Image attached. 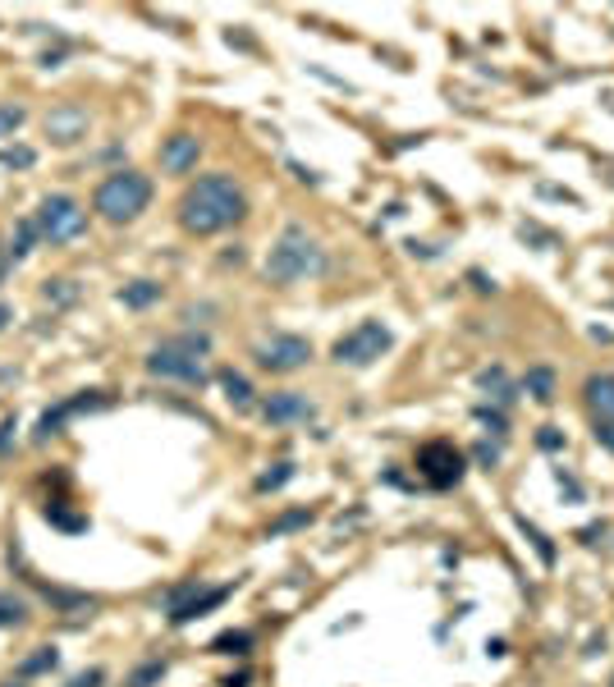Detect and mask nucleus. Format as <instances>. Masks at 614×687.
<instances>
[{
    "label": "nucleus",
    "mask_w": 614,
    "mask_h": 687,
    "mask_svg": "<svg viewBox=\"0 0 614 687\" xmlns=\"http://www.w3.org/2000/svg\"><path fill=\"white\" fill-rule=\"evenodd\" d=\"M248 216L243 188L229 174H202L184 197H179V220L188 234H220Z\"/></svg>",
    "instance_id": "obj_1"
},
{
    "label": "nucleus",
    "mask_w": 614,
    "mask_h": 687,
    "mask_svg": "<svg viewBox=\"0 0 614 687\" xmlns=\"http://www.w3.org/2000/svg\"><path fill=\"white\" fill-rule=\"evenodd\" d=\"M326 270V252L317 248V238L289 225L275 243H270V257H266V280L275 284H293V280H307V275H322Z\"/></svg>",
    "instance_id": "obj_2"
},
{
    "label": "nucleus",
    "mask_w": 614,
    "mask_h": 687,
    "mask_svg": "<svg viewBox=\"0 0 614 687\" xmlns=\"http://www.w3.org/2000/svg\"><path fill=\"white\" fill-rule=\"evenodd\" d=\"M206 354H211V339L206 334H179V339H165L161 349H152L147 372L184 381V386H202L206 381V363H202Z\"/></svg>",
    "instance_id": "obj_3"
},
{
    "label": "nucleus",
    "mask_w": 614,
    "mask_h": 687,
    "mask_svg": "<svg viewBox=\"0 0 614 687\" xmlns=\"http://www.w3.org/2000/svg\"><path fill=\"white\" fill-rule=\"evenodd\" d=\"M92 202H97V211H101L106 220L129 225V220H138V216L147 211V202H152V179L138 174V170H115V174L101 179V188H97Z\"/></svg>",
    "instance_id": "obj_4"
},
{
    "label": "nucleus",
    "mask_w": 614,
    "mask_h": 687,
    "mask_svg": "<svg viewBox=\"0 0 614 687\" xmlns=\"http://www.w3.org/2000/svg\"><path fill=\"white\" fill-rule=\"evenodd\" d=\"M390 344H395V334L381 321H363V325H354L349 334L335 339V363L340 367H372Z\"/></svg>",
    "instance_id": "obj_5"
},
{
    "label": "nucleus",
    "mask_w": 614,
    "mask_h": 687,
    "mask_svg": "<svg viewBox=\"0 0 614 687\" xmlns=\"http://www.w3.org/2000/svg\"><path fill=\"white\" fill-rule=\"evenodd\" d=\"M83 229H88V211H83L74 197L56 193V197H47V202L37 206V234H42V238L69 243V238H79Z\"/></svg>",
    "instance_id": "obj_6"
},
{
    "label": "nucleus",
    "mask_w": 614,
    "mask_h": 687,
    "mask_svg": "<svg viewBox=\"0 0 614 687\" xmlns=\"http://www.w3.org/2000/svg\"><path fill=\"white\" fill-rule=\"evenodd\" d=\"M252 358H257L261 372L284 376V372H298L307 358H312V344H307L302 334H266V339H257Z\"/></svg>",
    "instance_id": "obj_7"
},
{
    "label": "nucleus",
    "mask_w": 614,
    "mask_h": 687,
    "mask_svg": "<svg viewBox=\"0 0 614 687\" xmlns=\"http://www.w3.org/2000/svg\"><path fill=\"white\" fill-rule=\"evenodd\" d=\"M418 472H422L427 486L450 491V486H459V477H463V454H459L450 440H431V445L418 449Z\"/></svg>",
    "instance_id": "obj_8"
},
{
    "label": "nucleus",
    "mask_w": 614,
    "mask_h": 687,
    "mask_svg": "<svg viewBox=\"0 0 614 687\" xmlns=\"http://www.w3.org/2000/svg\"><path fill=\"white\" fill-rule=\"evenodd\" d=\"M106 404H111V395H101V390H83V395H74V399H60L56 408H47V413H42V422H37V440L60 436L69 417H79V413H97V408H106Z\"/></svg>",
    "instance_id": "obj_9"
},
{
    "label": "nucleus",
    "mask_w": 614,
    "mask_h": 687,
    "mask_svg": "<svg viewBox=\"0 0 614 687\" xmlns=\"http://www.w3.org/2000/svg\"><path fill=\"white\" fill-rule=\"evenodd\" d=\"M312 399L307 395H298V390H280V395H270L266 399V408H261V417L270 422V427H289V422H312Z\"/></svg>",
    "instance_id": "obj_10"
},
{
    "label": "nucleus",
    "mask_w": 614,
    "mask_h": 687,
    "mask_svg": "<svg viewBox=\"0 0 614 687\" xmlns=\"http://www.w3.org/2000/svg\"><path fill=\"white\" fill-rule=\"evenodd\" d=\"M197 156H202V143H197L193 133H175V138H165V147H161V165H165L170 174H188V170L197 165Z\"/></svg>",
    "instance_id": "obj_11"
},
{
    "label": "nucleus",
    "mask_w": 614,
    "mask_h": 687,
    "mask_svg": "<svg viewBox=\"0 0 614 687\" xmlns=\"http://www.w3.org/2000/svg\"><path fill=\"white\" fill-rule=\"evenodd\" d=\"M47 133H51L56 143H79V138L88 133V111H83V106H56V111L47 115Z\"/></svg>",
    "instance_id": "obj_12"
},
{
    "label": "nucleus",
    "mask_w": 614,
    "mask_h": 687,
    "mask_svg": "<svg viewBox=\"0 0 614 687\" xmlns=\"http://www.w3.org/2000/svg\"><path fill=\"white\" fill-rule=\"evenodd\" d=\"M229 591H234V587H211V591H202V596H197V587H193V591H188V600H179V605L170 609V623H193L197 614L216 609V605H220Z\"/></svg>",
    "instance_id": "obj_13"
},
{
    "label": "nucleus",
    "mask_w": 614,
    "mask_h": 687,
    "mask_svg": "<svg viewBox=\"0 0 614 687\" xmlns=\"http://www.w3.org/2000/svg\"><path fill=\"white\" fill-rule=\"evenodd\" d=\"M582 395H587V408L596 413V422H614V376H591Z\"/></svg>",
    "instance_id": "obj_14"
},
{
    "label": "nucleus",
    "mask_w": 614,
    "mask_h": 687,
    "mask_svg": "<svg viewBox=\"0 0 614 687\" xmlns=\"http://www.w3.org/2000/svg\"><path fill=\"white\" fill-rule=\"evenodd\" d=\"M156 298H161V284H156V280H133V284L120 289V302H124V307H152Z\"/></svg>",
    "instance_id": "obj_15"
},
{
    "label": "nucleus",
    "mask_w": 614,
    "mask_h": 687,
    "mask_svg": "<svg viewBox=\"0 0 614 687\" xmlns=\"http://www.w3.org/2000/svg\"><path fill=\"white\" fill-rule=\"evenodd\" d=\"M523 390H527L536 404H550V399H555V372H550V367H532V372L523 376Z\"/></svg>",
    "instance_id": "obj_16"
},
{
    "label": "nucleus",
    "mask_w": 614,
    "mask_h": 687,
    "mask_svg": "<svg viewBox=\"0 0 614 687\" xmlns=\"http://www.w3.org/2000/svg\"><path fill=\"white\" fill-rule=\"evenodd\" d=\"M220 386H225V399H229L234 408H248V404H252V386H248V376H238V372H220Z\"/></svg>",
    "instance_id": "obj_17"
},
{
    "label": "nucleus",
    "mask_w": 614,
    "mask_h": 687,
    "mask_svg": "<svg viewBox=\"0 0 614 687\" xmlns=\"http://www.w3.org/2000/svg\"><path fill=\"white\" fill-rule=\"evenodd\" d=\"M24 618H28V605L10 591H0V628H19Z\"/></svg>",
    "instance_id": "obj_18"
},
{
    "label": "nucleus",
    "mask_w": 614,
    "mask_h": 687,
    "mask_svg": "<svg viewBox=\"0 0 614 687\" xmlns=\"http://www.w3.org/2000/svg\"><path fill=\"white\" fill-rule=\"evenodd\" d=\"M33 243H37V220H19V234L10 243V261H24L33 252Z\"/></svg>",
    "instance_id": "obj_19"
},
{
    "label": "nucleus",
    "mask_w": 614,
    "mask_h": 687,
    "mask_svg": "<svg viewBox=\"0 0 614 687\" xmlns=\"http://www.w3.org/2000/svg\"><path fill=\"white\" fill-rule=\"evenodd\" d=\"M56 660H60V655H56V646H37V655H28V660L19 664V673H24V678L47 673V669H56Z\"/></svg>",
    "instance_id": "obj_20"
},
{
    "label": "nucleus",
    "mask_w": 614,
    "mask_h": 687,
    "mask_svg": "<svg viewBox=\"0 0 614 687\" xmlns=\"http://www.w3.org/2000/svg\"><path fill=\"white\" fill-rule=\"evenodd\" d=\"M248 646H252L248 632H220V637L211 641V650H220V655H243Z\"/></svg>",
    "instance_id": "obj_21"
},
{
    "label": "nucleus",
    "mask_w": 614,
    "mask_h": 687,
    "mask_svg": "<svg viewBox=\"0 0 614 687\" xmlns=\"http://www.w3.org/2000/svg\"><path fill=\"white\" fill-rule=\"evenodd\" d=\"M307 523H312V509H293V513H284V518H275V523H270V536H284V532L307 527Z\"/></svg>",
    "instance_id": "obj_22"
},
{
    "label": "nucleus",
    "mask_w": 614,
    "mask_h": 687,
    "mask_svg": "<svg viewBox=\"0 0 614 687\" xmlns=\"http://www.w3.org/2000/svg\"><path fill=\"white\" fill-rule=\"evenodd\" d=\"M289 477H293V463H275V472H261V477H257V491H280Z\"/></svg>",
    "instance_id": "obj_23"
},
{
    "label": "nucleus",
    "mask_w": 614,
    "mask_h": 687,
    "mask_svg": "<svg viewBox=\"0 0 614 687\" xmlns=\"http://www.w3.org/2000/svg\"><path fill=\"white\" fill-rule=\"evenodd\" d=\"M518 523H523V532H527V541L536 545V555H541V564H555V545H550V541H545V536H541V532H536V527H532L527 518H518Z\"/></svg>",
    "instance_id": "obj_24"
},
{
    "label": "nucleus",
    "mask_w": 614,
    "mask_h": 687,
    "mask_svg": "<svg viewBox=\"0 0 614 687\" xmlns=\"http://www.w3.org/2000/svg\"><path fill=\"white\" fill-rule=\"evenodd\" d=\"M24 120H28V115H24V106H0V138H10Z\"/></svg>",
    "instance_id": "obj_25"
},
{
    "label": "nucleus",
    "mask_w": 614,
    "mask_h": 687,
    "mask_svg": "<svg viewBox=\"0 0 614 687\" xmlns=\"http://www.w3.org/2000/svg\"><path fill=\"white\" fill-rule=\"evenodd\" d=\"M482 386H486V390H495V399H500V404H513V390L504 386V372H500V367H495V372H486V376H482Z\"/></svg>",
    "instance_id": "obj_26"
},
{
    "label": "nucleus",
    "mask_w": 614,
    "mask_h": 687,
    "mask_svg": "<svg viewBox=\"0 0 614 687\" xmlns=\"http://www.w3.org/2000/svg\"><path fill=\"white\" fill-rule=\"evenodd\" d=\"M0 161H5L10 170H24V165H33L37 156H33V147H5V152H0Z\"/></svg>",
    "instance_id": "obj_27"
},
{
    "label": "nucleus",
    "mask_w": 614,
    "mask_h": 687,
    "mask_svg": "<svg viewBox=\"0 0 614 687\" xmlns=\"http://www.w3.org/2000/svg\"><path fill=\"white\" fill-rule=\"evenodd\" d=\"M47 523H60L65 532H83L88 518H74V513H60V509H47Z\"/></svg>",
    "instance_id": "obj_28"
},
{
    "label": "nucleus",
    "mask_w": 614,
    "mask_h": 687,
    "mask_svg": "<svg viewBox=\"0 0 614 687\" xmlns=\"http://www.w3.org/2000/svg\"><path fill=\"white\" fill-rule=\"evenodd\" d=\"M79 289H74V280H56L51 289H47V298H56V302H69Z\"/></svg>",
    "instance_id": "obj_29"
},
{
    "label": "nucleus",
    "mask_w": 614,
    "mask_h": 687,
    "mask_svg": "<svg viewBox=\"0 0 614 687\" xmlns=\"http://www.w3.org/2000/svg\"><path fill=\"white\" fill-rule=\"evenodd\" d=\"M15 431H19V422H15V417H5V422H0V454H10V445H15Z\"/></svg>",
    "instance_id": "obj_30"
},
{
    "label": "nucleus",
    "mask_w": 614,
    "mask_h": 687,
    "mask_svg": "<svg viewBox=\"0 0 614 687\" xmlns=\"http://www.w3.org/2000/svg\"><path fill=\"white\" fill-rule=\"evenodd\" d=\"M596 445L614 454V422H596Z\"/></svg>",
    "instance_id": "obj_31"
},
{
    "label": "nucleus",
    "mask_w": 614,
    "mask_h": 687,
    "mask_svg": "<svg viewBox=\"0 0 614 687\" xmlns=\"http://www.w3.org/2000/svg\"><path fill=\"white\" fill-rule=\"evenodd\" d=\"M477 463H482V468H495V463H500V449L482 440V445H477Z\"/></svg>",
    "instance_id": "obj_32"
},
{
    "label": "nucleus",
    "mask_w": 614,
    "mask_h": 687,
    "mask_svg": "<svg viewBox=\"0 0 614 687\" xmlns=\"http://www.w3.org/2000/svg\"><path fill=\"white\" fill-rule=\"evenodd\" d=\"M559 445H564V436L555 427H541V449H559Z\"/></svg>",
    "instance_id": "obj_33"
},
{
    "label": "nucleus",
    "mask_w": 614,
    "mask_h": 687,
    "mask_svg": "<svg viewBox=\"0 0 614 687\" xmlns=\"http://www.w3.org/2000/svg\"><path fill=\"white\" fill-rule=\"evenodd\" d=\"M161 673H165V664H147V669L133 678V687H147V682H152V678H161Z\"/></svg>",
    "instance_id": "obj_34"
},
{
    "label": "nucleus",
    "mask_w": 614,
    "mask_h": 687,
    "mask_svg": "<svg viewBox=\"0 0 614 687\" xmlns=\"http://www.w3.org/2000/svg\"><path fill=\"white\" fill-rule=\"evenodd\" d=\"M477 417H482L491 431H504V417H500V413H491V408H477Z\"/></svg>",
    "instance_id": "obj_35"
},
{
    "label": "nucleus",
    "mask_w": 614,
    "mask_h": 687,
    "mask_svg": "<svg viewBox=\"0 0 614 687\" xmlns=\"http://www.w3.org/2000/svg\"><path fill=\"white\" fill-rule=\"evenodd\" d=\"M97 682H101V673H97V669H92V673H79V678H74V682H69V687H97Z\"/></svg>",
    "instance_id": "obj_36"
},
{
    "label": "nucleus",
    "mask_w": 614,
    "mask_h": 687,
    "mask_svg": "<svg viewBox=\"0 0 614 687\" xmlns=\"http://www.w3.org/2000/svg\"><path fill=\"white\" fill-rule=\"evenodd\" d=\"M5 321H10V307H5V302H0V330H5Z\"/></svg>",
    "instance_id": "obj_37"
},
{
    "label": "nucleus",
    "mask_w": 614,
    "mask_h": 687,
    "mask_svg": "<svg viewBox=\"0 0 614 687\" xmlns=\"http://www.w3.org/2000/svg\"><path fill=\"white\" fill-rule=\"evenodd\" d=\"M10 687H19V682H10Z\"/></svg>",
    "instance_id": "obj_38"
},
{
    "label": "nucleus",
    "mask_w": 614,
    "mask_h": 687,
    "mask_svg": "<svg viewBox=\"0 0 614 687\" xmlns=\"http://www.w3.org/2000/svg\"><path fill=\"white\" fill-rule=\"evenodd\" d=\"M609 687H614V678H609Z\"/></svg>",
    "instance_id": "obj_39"
}]
</instances>
